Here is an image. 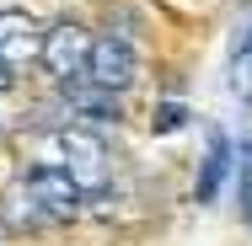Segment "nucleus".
I'll return each mask as SVG.
<instances>
[{"instance_id":"6","label":"nucleus","mask_w":252,"mask_h":246,"mask_svg":"<svg viewBox=\"0 0 252 246\" xmlns=\"http://www.w3.org/2000/svg\"><path fill=\"white\" fill-rule=\"evenodd\" d=\"M38 49H43L38 22L27 11H0V54L11 64H27V59H38Z\"/></svg>"},{"instance_id":"8","label":"nucleus","mask_w":252,"mask_h":246,"mask_svg":"<svg viewBox=\"0 0 252 246\" xmlns=\"http://www.w3.org/2000/svg\"><path fill=\"white\" fill-rule=\"evenodd\" d=\"M231 91L242 102H252V27L242 32V43H236V54H231Z\"/></svg>"},{"instance_id":"1","label":"nucleus","mask_w":252,"mask_h":246,"mask_svg":"<svg viewBox=\"0 0 252 246\" xmlns=\"http://www.w3.org/2000/svg\"><path fill=\"white\" fill-rule=\"evenodd\" d=\"M54 150H59V166L70 171V182H75L81 193L107 188V150H102L97 134H86V129H59V134H54Z\"/></svg>"},{"instance_id":"10","label":"nucleus","mask_w":252,"mask_h":246,"mask_svg":"<svg viewBox=\"0 0 252 246\" xmlns=\"http://www.w3.org/2000/svg\"><path fill=\"white\" fill-rule=\"evenodd\" d=\"M236 161H242V214L252 219V139H242V155Z\"/></svg>"},{"instance_id":"11","label":"nucleus","mask_w":252,"mask_h":246,"mask_svg":"<svg viewBox=\"0 0 252 246\" xmlns=\"http://www.w3.org/2000/svg\"><path fill=\"white\" fill-rule=\"evenodd\" d=\"M11 86H16V64L0 54V91H11Z\"/></svg>"},{"instance_id":"2","label":"nucleus","mask_w":252,"mask_h":246,"mask_svg":"<svg viewBox=\"0 0 252 246\" xmlns=\"http://www.w3.org/2000/svg\"><path fill=\"white\" fill-rule=\"evenodd\" d=\"M81 75H92L107 91H129L140 81V54H134V43H124V38H102V43H92Z\"/></svg>"},{"instance_id":"4","label":"nucleus","mask_w":252,"mask_h":246,"mask_svg":"<svg viewBox=\"0 0 252 246\" xmlns=\"http://www.w3.org/2000/svg\"><path fill=\"white\" fill-rule=\"evenodd\" d=\"M86 54H92L86 27H81V22H59V27H49V32H43L38 59L49 64V75H81V70H86Z\"/></svg>"},{"instance_id":"5","label":"nucleus","mask_w":252,"mask_h":246,"mask_svg":"<svg viewBox=\"0 0 252 246\" xmlns=\"http://www.w3.org/2000/svg\"><path fill=\"white\" fill-rule=\"evenodd\" d=\"M59 91L70 97V107H75L81 118H92V123H118V118H124V107H118V91L97 86L92 75H59Z\"/></svg>"},{"instance_id":"7","label":"nucleus","mask_w":252,"mask_h":246,"mask_svg":"<svg viewBox=\"0 0 252 246\" xmlns=\"http://www.w3.org/2000/svg\"><path fill=\"white\" fill-rule=\"evenodd\" d=\"M225 171H231V139L220 134V129H209V155H204V171H199V203H209V198L220 193V182H225Z\"/></svg>"},{"instance_id":"3","label":"nucleus","mask_w":252,"mask_h":246,"mask_svg":"<svg viewBox=\"0 0 252 246\" xmlns=\"http://www.w3.org/2000/svg\"><path fill=\"white\" fill-rule=\"evenodd\" d=\"M22 188L43 203V214H49L54 225H64V219L81 209V188L70 182L64 166H32V171H22Z\"/></svg>"},{"instance_id":"9","label":"nucleus","mask_w":252,"mask_h":246,"mask_svg":"<svg viewBox=\"0 0 252 246\" xmlns=\"http://www.w3.org/2000/svg\"><path fill=\"white\" fill-rule=\"evenodd\" d=\"M188 123V112L177 107V102H166V107H156V118H151V129L156 134H172V129H183Z\"/></svg>"}]
</instances>
